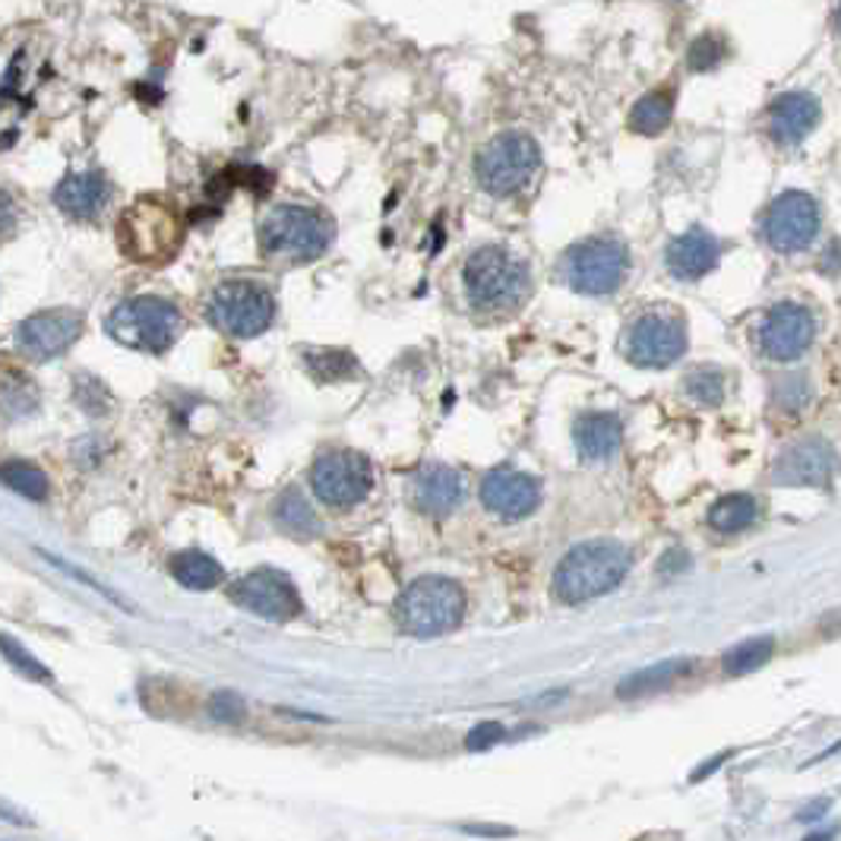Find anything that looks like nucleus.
I'll return each mask as SVG.
<instances>
[{
	"instance_id": "f257e3e1",
	"label": "nucleus",
	"mask_w": 841,
	"mask_h": 841,
	"mask_svg": "<svg viewBox=\"0 0 841 841\" xmlns=\"http://www.w3.org/2000/svg\"><path fill=\"white\" fill-rule=\"evenodd\" d=\"M629 550L620 541H586L573 548L554 569V595L564 605H583L602 598L624 583Z\"/></svg>"
},
{
	"instance_id": "f03ea898",
	"label": "nucleus",
	"mask_w": 841,
	"mask_h": 841,
	"mask_svg": "<svg viewBox=\"0 0 841 841\" xmlns=\"http://www.w3.org/2000/svg\"><path fill=\"white\" fill-rule=\"evenodd\" d=\"M335 222L311 206H275L260 222V251L282 263H313L330 251Z\"/></svg>"
},
{
	"instance_id": "7ed1b4c3",
	"label": "nucleus",
	"mask_w": 841,
	"mask_h": 841,
	"mask_svg": "<svg viewBox=\"0 0 841 841\" xmlns=\"http://www.w3.org/2000/svg\"><path fill=\"white\" fill-rule=\"evenodd\" d=\"M466 292L475 311L512 313L531 292L529 266L503 247H481L466 260Z\"/></svg>"
},
{
	"instance_id": "20e7f679",
	"label": "nucleus",
	"mask_w": 841,
	"mask_h": 841,
	"mask_svg": "<svg viewBox=\"0 0 841 841\" xmlns=\"http://www.w3.org/2000/svg\"><path fill=\"white\" fill-rule=\"evenodd\" d=\"M184 241V225L172 203L158 196L137 199L118 222L120 254L139 266H165Z\"/></svg>"
},
{
	"instance_id": "39448f33",
	"label": "nucleus",
	"mask_w": 841,
	"mask_h": 841,
	"mask_svg": "<svg viewBox=\"0 0 841 841\" xmlns=\"http://www.w3.org/2000/svg\"><path fill=\"white\" fill-rule=\"evenodd\" d=\"M105 330L124 349L162 354L184 333V316L172 301L156 294H139V297L120 301L118 307L108 313Z\"/></svg>"
},
{
	"instance_id": "423d86ee",
	"label": "nucleus",
	"mask_w": 841,
	"mask_h": 841,
	"mask_svg": "<svg viewBox=\"0 0 841 841\" xmlns=\"http://www.w3.org/2000/svg\"><path fill=\"white\" fill-rule=\"evenodd\" d=\"M466 617V591L447 576L414 579L395 602V620L409 636H443Z\"/></svg>"
},
{
	"instance_id": "0eeeda50",
	"label": "nucleus",
	"mask_w": 841,
	"mask_h": 841,
	"mask_svg": "<svg viewBox=\"0 0 841 841\" xmlns=\"http://www.w3.org/2000/svg\"><path fill=\"white\" fill-rule=\"evenodd\" d=\"M541 165V149L529 134L509 130L493 137L475 158V177L490 196H512L529 184Z\"/></svg>"
},
{
	"instance_id": "6e6552de",
	"label": "nucleus",
	"mask_w": 841,
	"mask_h": 841,
	"mask_svg": "<svg viewBox=\"0 0 841 841\" xmlns=\"http://www.w3.org/2000/svg\"><path fill=\"white\" fill-rule=\"evenodd\" d=\"M206 313H209L213 326L225 335L256 339L275 323V297L260 282L232 278V282H222L213 292Z\"/></svg>"
},
{
	"instance_id": "1a4fd4ad",
	"label": "nucleus",
	"mask_w": 841,
	"mask_h": 841,
	"mask_svg": "<svg viewBox=\"0 0 841 841\" xmlns=\"http://www.w3.org/2000/svg\"><path fill=\"white\" fill-rule=\"evenodd\" d=\"M629 270V254L617 237H588L564 256L567 285L579 294H610L620 289Z\"/></svg>"
},
{
	"instance_id": "9d476101",
	"label": "nucleus",
	"mask_w": 841,
	"mask_h": 841,
	"mask_svg": "<svg viewBox=\"0 0 841 841\" xmlns=\"http://www.w3.org/2000/svg\"><path fill=\"white\" fill-rule=\"evenodd\" d=\"M311 488L320 503L333 509L358 507L373 488V466L354 450H333L320 456L311 469Z\"/></svg>"
},
{
	"instance_id": "9b49d317",
	"label": "nucleus",
	"mask_w": 841,
	"mask_h": 841,
	"mask_svg": "<svg viewBox=\"0 0 841 841\" xmlns=\"http://www.w3.org/2000/svg\"><path fill=\"white\" fill-rule=\"evenodd\" d=\"M686 352V326L677 313L652 311L636 316L624 333V354L636 368H667Z\"/></svg>"
},
{
	"instance_id": "f8f14e48",
	"label": "nucleus",
	"mask_w": 841,
	"mask_h": 841,
	"mask_svg": "<svg viewBox=\"0 0 841 841\" xmlns=\"http://www.w3.org/2000/svg\"><path fill=\"white\" fill-rule=\"evenodd\" d=\"M763 235L772 251L801 254L820 235V203L803 190H788L765 209Z\"/></svg>"
},
{
	"instance_id": "ddd939ff",
	"label": "nucleus",
	"mask_w": 841,
	"mask_h": 841,
	"mask_svg": "<svg viewBox=\"0 0 841 841\" xmlns=\"http://www.w3.org/2000/svg\"><path fill=\"white\" fill-rule=\"evenodd\" d=\"M228 595L237 607L251 610L263 620H273V624H289L294 617H301V610H304V602H301L294 583L278 569H256V573L241 576L235 586L228 588Z\"/></svg>"
},
{
	"instance_id": "4468645a",
	"label": "nucleus",
	"mask_w": 841,
	"mask_h": 841,
	"mask_svg": "<svg viewBox=\"0 0 841 841\" xmlns=\"http://www.w3.org/2000/svg\"><path fill=\"white\" fill-rule=\"evenodd\" d=\"M86 330V316L74 307H55L26 316L17 326V345L29 361H51L70 352Z\"/></svg>"
},
{
	"instance_id": "2eb2a0df",
	"label": "nucleus",
	"mask_w": 841,
	"mask_h": 841,
	"mask_svg": "<svg viewBox=\"0 0 841 841\" xmlns=\"http://www.w3.org/2000/svg\"><path fill=\"white\" fill-rule=\"evenodd\" d=\"M839 452L820 437H806L775 459L772 478L788 488H829L839 471Z\"/></svg>"
},
{
	"instance_id": "dca6fc26",
	"label": "nucleus",
	"mask_w": 841,
	"mask_h": 841,
	"mask_svg": "<svg viewBox=\"0 0 841 841\" xmlns=\"http://www.w3.org/2000/svg\"><path fill=\"white\" fill-rule=\"evenodd\" d=\"M816 335V320L813 313L801 307V304H775L772 311L765 313L763 330H760V342L763 352L772 361H798Z\"/></svg>"
},
{
	"instance_id": "f3484780",
	"label": "nucleus",
	"mask_w": 841,
	"mask_h": 841,
	"mask_svg": "<svg viewBox=\"0 0 841 841\" xmlns=\"http://www.w3.org/2000/svg\"><path fill=\"white\" fill-rule=\"evenodd\" d=\"M481 503L500 519H526L541 503V485L516 469H493L481 481Z\"/></svg>"
},
{
	"instance_id": "a211bd4d",
	"label": "nucleus",
	"mask_w": 841,
	"mask_h": 841,
	"mask_svg": "<svg viewBox=\"0 0 841 841\" xmlns=\"http://www.w3.org/2000/svg\"><path fill=\"white\" fill-rule=\"evenodd\" d=\"M820 118V98L810 96V92H784L769 105L765 127H769V137L775 139L779 146H798L801 139L813 134Z\"/></svg>"
},
{
	"instance_id": "6ab92c4d",
	"label": "nucleus",
	"mask_w": 841,
	"mask_h": 841,
	"mask_svg": "<svg viewBox=\"0 0 841 841\" xmlns=\"http://www.w3.org/2000/svg\"><path fill=\"white\" fill-rule=\"evenodd\" d=\"M55 203L74 222H96L111 203V184L101 172H77L55 187Z\"/></svg>"
},
{
	"instance_id": "aec40b11",
	"label": "nucleus",
	"mask_w": 841,
	"mask_h": 841,
	"mask_svg": "<svg viewBox=\"0 0 841 841\" xmlns=\"http://www.w3.org/2000/svg\"><path fill=\"white\" fill-rule=\"evenodd\" d=\"M411 497H414V507L421 509L424 516L443 519V516H450L452 509L466 500V481L450 466L431 462V466H424V469L414 475Z\"/></svg>"
},
{
	"instance_id": "412c9836",
	"label": "nucleus",
	"mask_w": 841,
	"mask_h": 841,
	"mask_svg": "<svg viewBox=\"0 0 841 841\" xmlns=\"http://www.w3.org/2000/svg\"><path fill=\"white\" fill-rule=\"evenodd\" d=\"M718 256H722V247L715 235H708L705 228H690L667 244V270L684 282H693L712 273L718 266Z\"/></svg>"
},
{
	"instance_id": "4be33fe9",
	"label": "nucleus",
	"mask_w": 841,
	"mask_h": 841,
	"mask_svg": "<svg viewBox=\"0 0 841 841\" xmlns=\"http://www.w3.org/2000/svg\"><path fill=\"white\" fill-rule=\"evenodd\" d=\"M573 440L586 462H605L620 447L624 424L614 411H588L573 424Z\"/></svg>"
},
{
	"instance_id": "5701e85b",
	"label": "nucleus",
	"mask_w": 841,
	"mask_h": 841,
	"mask_svg": "<svg viewBox=\"0 0 841 841\" xmlns=\"http://www.w3.org/2000/svg\"><path fill=\"white\" fill-rule=\"evenodd\" d=\"M172 576L180 586L194 588V591H206L225 583V567L218 564L216 557L203 554V550H180L172 557Z\"/></svg>"
},
{
	"instance_id": "b1692460",
	"label": "nucleus",
	"mask_w": 841,
	"mask_h": 841,
	"mask_svg": "<svg viewBox=\"0 0 841 841\" xmlns=\"http://www.w3.org/2000/svg\"><path fill=\"white\" fill-rule=\"evenodd\" d=\"M674 86H662V89H652L648 96H643L633 111H629V130L643 134V137H658L671 124V115H674Z\"/></svg>"
},
{
	"instance_id": "393cba45",
	"label": "nucleus",
	"mask_w": 841,
	"mask_h": 841,
	"mask_svg": "<svg viewBox=\"0 0 841 841\" xmlns=\"http://www.w3.org/2000/svg\"><path fill=\"white\" fill-rule=\"evenodd\" d=\"M275 522L294 538H316L320 529H323L316 512L307 503V497L297 488H289L275 500Z\"/></svg>"
},
{
	"instance_id": "a878e982",
	"label": "nucleus",
	"mask_w": 841,
	"mask_h": 841,
	"mask_svg": "<svg viewBox=\"0 0 841 841\" xmlns=\"http://www.w3.org/2000/svg\"><path fill=\"white\" fill-rule=\"evenodd\" d=\"M690 671H693V662H684V658L652 665L646 667V671H639V674H629L624 684L617 686V696H620V700H633V696L658 693V690H665V686H671L674 681H681Z\"/></svg>"
},
{
	"instance_id": "bb28decb",
	"label": "nucleus",
	"mask_w": 841,
	"mask_h": 841,
	"mask_svg": "<svg viewBox=\"0 0 841 841\" xmlns=\"http://www.w3.org/2000/svg\"><path fill=\"white\" fill-rule=\"evenodd\" d=\"M756 516H760V509L750 493H727L708 509V526L722 535H734V531L750 529L756 522Z\"/></svg>"
},
{
	"instance_id": "cd10ccee",
	"label": "nucleus",
	"mask_w": 841,
	"mask_h": 841,
	"mask_svg": "<svg viewBox=\"0 0 841 841\" xmlns=\"http://www.w3.org/2000/svg\"><path fill=\"white\" fill-rule=\"evenodd\" d=\"M0 485H7V488L13 490V493H20L26 500H48V475L39 469V466H32V462H20V459H13V462H3L0 466Z\"/></svg>"
},
{
	"instance_id": "c85d7f7f",
	"label": "nucleus",
	"mask_w": 841,
	"mask_h": 841,
	"mask_svg": "<svg viewBox=\"0 0 841 841\" xmlns=\"http://www.w3.org/2000/svg\"><path fill=\"white\" fill-rule=\"evenodd\" d=\"M772 652H775V639L772 636H756V639H746L741 646H734L727 655H724V671L731 674V677H737V674H753V671H760V667L772 658Z\"/></svg>"
},
{
	"instance_id": "c756f323",
	"label": "nucleus",
	"mask_w": 841,
	"mask_h": 841,
	"mask_svg": "<svg viewBox=\"0 0 841 841\" xmlns=\"http://www.w3.org/2000/svg\"><path fill=\"white\" fill-rule=\"evenodd\" d=\"M724 55H727V48H724L722 36L705 32V36H700V39L686 48V67H690L693 74H708V70H715V67L722 63Z\"/></svg>"
},
{
	"instance_id": "7c9ffc66",
	"label": "nucleus",
	"mask_w": 841,
	"mask_h": 841,
	"mask_svg": "<svg viewBox=\"0 0 841 841\" xmlns=\"http://www.w3.org/2000/svg\"><path fill=\"white\" fill-rule=\"evenodd\" d=\"M775 405L782 411H791V414H798L810 405V399H813V390H810V380L803 377V373H788L782 377L779 383H775Z\"/></svg>"
},
{
	"instance_id": "2f4dec72",
	"label": "nucleus",
	"mask_w": 841,
	"mask_h": 841,
	"mask_svg": "<svg viewBox=\"0 0 841 841\" xmlns=\"http://www.w3.org/2000/svg\"><path fill=\"white\" fill-rule=\"evenodd\" d=\"M0 652H3V658L17 667L20 674H26V677L39 681V684H51V681H55V677H51V671L41 665L36 655H29V652H26L17 639H10V636H3V633H0Z\"/></svg>"
},
{
	"instance_id": "473e14b6",
	"label": "nucleus",
	"mask_w": 841,
	"mask_h": 841,
	"mask_svg": "<svg viewBox=\"0 0 841 841\" xmlns=\"http://www.w3.org/2000/svg\"><path fill=\"white\" fill-rule=\"evenodd\" d=\"M686 392L700 402V405H718L724 399V377L718 371H696L686 380Z\"/></svg>"
},
{
	"instance_id": "72a5a7b5",
	"label": "nucleus",
	"mask_w": 841,
	"mask_h": 841,
	"mask_svg": "<svg viewBox=\"0 0 841 841\" xmlns=\"http://www.w3.org/2000/svg\"><path fill=\"white\" fill-rule=\"evenodd\" d=\"M209 715H213L216 722L237 724L247 715V703H244V696L235 693V690H218L216 696L209 700Z\"/></svg>"
},
{
	"instance_id": "f704fd0d",
	"label": "nucleus",
	"mask_w": 841,
	"mask_h": 841,
	"mask_svg": "<svg viewBox=\"0 0 841 841\" xmlns=\"http://www.w3.org/2000/svg\"><path fill=\"white\" fill-rule=\"evenodd\" d=\"M17 232H20V206H17L10 190L0 187V244L13 241Z\"/></svg>"
},
{
	"instance_id": "c9c22d12",
	"label": "nucleus",
	"mask_w": 841,
	"mask_h": 841,
	"mask_svg": "<svg viewBox=\"0 0 841 841\" xmlns=\"http://www.w3.org/2000/svg\"><path fill=\"white\" fill-rule=\"evenodd\" d=\"M503 734H507V727L500 722H485L471 731L466 746H469V750H488V746H493L497 741H503Z\"/></svg>"
},
{
	"instance_id": "e433bc0d",
	"label": "nucleus",
	"mask_w": 841,
	"mask_h": 841,
	"mask_svg": "<svg viewBox=\"0 0 841 841\" xmlns=\"http://www.w3.org/2000/svg\"><path fill=\"white\" fill-rule=\"evenodd\" d=\"M829 810V801H820V803H813V806H806L801 813V820H813V816H822Z\"/></svg>"
},
{
	"instance_id": "4c0bfd02",
	"label": "nucleus",
	"mask_w": 841,
	"mask_h": 841,
	"mask_svg": "<svg viewBox=\"0 0 841 841\" xmlns=\"http://www.w3.org/2000/svg\"><path fill=\"white\" fill-rule=\"evenodd\" d=\"M835 22H839V32H841V3H839V17H835Z\"/></svg>"
}]
</instances>
